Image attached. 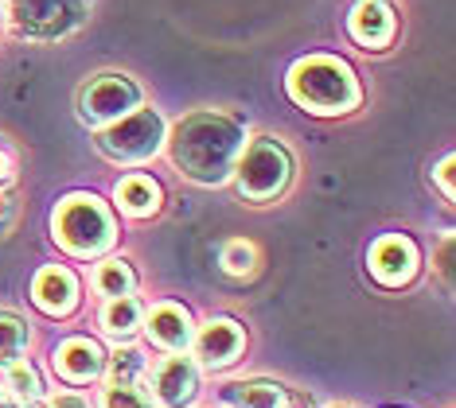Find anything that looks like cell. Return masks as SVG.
<instances>
[{
  "mask_svg": "<svg viewBox=\"0 0 456 408\" xmlns=\"http://www.w3.org/2000/svg\"><path fill=\"white\" fill-rule=\"evenodd\" d=\"M437 272H441V280L452 288V242H444L441 245V257H437Z\"/></svg>",
  "mask_w": 456,
  "mask_h": 408,
  "instance_id": "obj_24",
  "label": "cell"
},
{
  "mask_svg": "<svg viewBox=\"0 0 456 408\" xmlns=\"http://www.w3.org/2000/svg\"><path fill=\"white\" fill-rule=\"evenodd\" d=\"M51 408H90V404L82 401V396H59V401L51 404Z\"/></svg>",
  "mask_w": 456,
  "mask_h": 408,
  "instance_id": "obj_27",
  "label": "cell"
},
{
  "mask_svg": "<svg viewBox=\"0 0 456 408\" xmlns=\"http://www.w3.org/2000/svg\"><path fill=\"white\" fill-rule=\"evenodd\" d=\"M370 272H375V280L387 288L410 284L413 272H418V249H413V242L402 234L379 237L375 249H370Z\"/></svg>",
  "mask_w": 456,
  "mask_h": 408,
  "instance_id": "obj_8",
  "label": "cell"
},
{
  "mask_svg": "<svg viewBox=\"0 0 456 408\" xmlns=\"http://www.w3.org/2000/svg\"><path fill=\"white\" fill-rule=\"evenodd\" d=\"M234 175H238V191L250 203H265V198H277L285 191L289 175H293V160H289L281 140L257 136L242 152V160H234Z\"/></svg>",
  "mask_w": 456,
  "mask_h": 408,
  "instance_id": "obj_4",
  "label": "cell"
},
{
  "mask_svg": "<svg viewBox=\"0 0 456 408\" xmlns=\"http://www.w3.org/2000/svg\"><path fill=\"white\" fill-rule=\"evenodd\" d=\"M195 354H200L203 365H211V370H223V365H231L238 354H242V327L231 319H211L207 327L195 334Z\"/></svg>",
  "mask_w": 456,
  "mask_h": 408,
  "instance_id": "obj_11",
  "label": "cell"
},
{
  "mask_svg": "<svg viewBox=\"0 0 456 408\" xmlns=\"http://www.w3.org/2000/svg\"><path fill=\"white\" fill-rule=\"evenodd\" d=\"M55 242L75 257H102L118 237L110 206L94 195H70L55 211Z\"/></svg>",
  "mask_w": 456,
  "mask_h": 408,
  "instance_id": "obj_3",
  "label": "cell"
},
{
  "mask_svg": "<svg viewBox=\"0 0 456 408\" xmlns=\"http://www.w3.org/2000/svg\"><path fill=\"white\" fill-rule=\"evenodd\" d=\"M137 106H141V90L126 75H98L78 98V113L86 124H110Z\"/></svg>",
  "mask_w": 456,
  "mask_h": 408,
  "instance_id": "obj_7",
  "label": "cell"
},
{
  "mask_svg": "<svg viewBox=\"0 0 456 408\" xmlns=\"http://www.w3.org/2000/svg\"><path fill=\"white\" fill-rule=\"evenodd\" d=\"M32 300H36V308L44 311V316H70V311L78 308V280H75V272L70 268H59V265H51L44 268L36 276V284H32Z\"/></svg>",
  "mask_w": 456,
  "mask_h": 408,
  "instance_id": "obj_10",
  "label": "cell"
},
{
  "mask_svg": "<svg viewBox=\"0 0 456 408\" xmlns=\"http://www.w3.org/2000/svg\"><path fill=\"white\" fill-rule=\"evenodd\" d=\"M254 260H257V253H254L250 242H226L223 245V268L231 272V276H250Z\"/></svg>",
  "mask_w": 456,
  "mask_h": 408,
  "instance_id": "obj_21",
  "label": "cell"
},
{
  "mask_svg": "<svg viewBox=\"0 0 456 408\" xmlns=\"http://www.w3.org/2000/svg\"><path fill=\"white\" fill-rule=\"evenodd\" d=\"M141 316L144 311L133 296H110L106 308H102V331L113 334V339H129L141 327Z\"/></svg>",
  "mask_w": 456,
  "mask_h": 408,
  "instance_id": "obj_16",
  "label": "cell"
},
{
  "mask_svg": "<svg viewBox=\"0 0 456 408\" xmlns=\"http://www.w3.org/2000/svg\"><path fill=\"white\" fill-rule=\"evenodd\" d=\"M90 16V0H12V24L20 36L51 44L82 28Z\"/></svg>",
  "mask_w": 456,
  "mask_h": 408,
  "instance_id": "obj_6",
  "label": "cell"
},
{
  "mask_svg": "<svg viewBox=\"0 0 456 408\" xmlns=\"http://www.w3.org/2000/svg\"><path fill=\"white\" fill-rule=\"evenodd\" d=\"M347 28H351V39H355L359 47L379 51L394 39V12H390L387 0H359V4L351 8Z\"/></svg>",
  "mask_w": 456,
  "mask_h": 408,
  "instance_id": "obj_12",
  "label": "cell"
},
{
  "mask_svg": "<svg viewBox=\"0 0 456 408\" xmlns=\"http://www.w3.org/2000/svg\"><path fill=\"white\" fill-rule=\"evenodd\" d=\"M28 347V323L16 319L12 311H0V365L16 362Z\"/></svg>",
  "mask_w": 456,
  "mask_h": 408,
  "instance_id": "obj_18",
  "label": "cell"
},
{
  "mask_svg": "<svg viewBox=\"0 0 456 408\" xmlns=\"http://www.w3.org/2000/svg\"><path fill=\"white\" fill-rule=\"evenodd\" d=\"M0 408H4V401H0Z\"/></svg>",
  "mask_w": 456,
  "mask_h": 408,
  "instance_id": "obj_29",
  "label": "cell"
},
{
  "mask_svg": "<svg viewBox=\"0 0 456 408\" xmlns=\"http://www.w3.org/2000/svg\"><path fill=\"white\" fill-rule=\"evenodd\" d=\"M118 203H121V211L133 218H149V214H157V206H160V187L152 183L149 175H129V180L118 183Z\"/></svg>",
  "mask_w": 456,
  "mask_h": 408,
  "instance_id": "obj_15",
  "label": "cell"
},
{
  "mask_svg": "<svg viewBox=\"0 0 456 408\" xmlns=\"http://www.w3.org/2000/svg\"><path fill=\"white\" fill-rule=\"evenodd\" d=\"M141 370H144V358H141V354H137V350H121L118 358H113L110 381H118V385H137Z\"/></svg>",
  "mask_w": 456,
  "mask_h": 408,
  "instance_id": "obj_23",
  "label": "cell"
},
{
  "mask_svg": "<svg viewBox=\"0 0 456 408\" xmlns=\"http://www.w3.org/2000/svg\"><path fill=\"white\" fill-rule=\"evenodd\" d=\"M16 180V167H12V160H8L4 152H0V187H8Z\"/></svg>",
  "mask_w": 456,
  "mask_h": 408,
  "instance_id": "obj_26",
  "label": "cell"
},
{
  "mask_svg": "<svg viewBox=\"0 0 456 408\" xmlns=\"http://www.w3.org/2000/svg\"><path fill=\"white\" fill-rule=\"evenodd\" d=\"M16 408H39V404H36V401H20Z\"/></svg>",
  "mask_w": 456,
  "mask_h": 408,
  "instance_id": "obj_28",
  "label": "cell"
},
{
  "mask_svg": "<svg viewBox=\"0 0 456 408\" xmlns=\"http://www.w3.org/2000/svg\"><path fill=\"white\" fill-rule=\"evenodd\" d=\"M4 385H8V389H12V396H16V401H36V396H39V373L32 370V365H28V362H8L4 365Z\"/></svg>",
  "mask_w": 456,
  "mask_h": 408,
  "instance_id": "obj_20",
  "label": "cell"
},
{
  "mask_svg": "<svg viewBox=\"0 0 456 408\" xmlns=\"http://www.w3.org/2000/svg\"><path fill=\"white\" fill-rule=\"evenodd\" d=\"M168 152H172V164L180 167L191 183L219 187L231 180L234 160H238V152H242V124L234 117H226V113L200 109L175 124Z\"/></svg>",
  "mask_w": 456,
  "mask_h": 408,
  "instance_id": "obj_1",
  "label": "cell"
},
{
  "mask_svg": "<svg viewBox=\"0 0 456 408\" xmlns=\"http://www.w3.org/2000/svg\"><path fill=\"white\" fill-rule=\"evenodd\" d=\"M149 339L172 354H183L195 339L191 316L180 308V303H157V308L149 311Z\"/></svg>",
  "mask_w": 456,
  "mask_h": 408,
  "instance_id": "obj_14",
  "label": "cell"
},
{
  "mask_svg": "<svg viewBox=\"0 0 456 408\" xmlns=\"http://www.w3.org/2000/svg\"><path fill=\"white\" fill-rule=\"evenodd\" d=\"M437 183L444 187V195H452V156H444L437 167Z\"/></svg>",
  "mask_w": 456,
  "mask_h": 408,
  "instance_id": "obj_25",
  "label": "cell"
},
{
  "mask_svg": "<svg viewBox=\"0 0 456 408\" xmlns=\"http://www.w3.org/2000/svg\"><path fill=\"white\" fill-rule=\"evenodd\" d=\"M55 370H59V378H67L75 385L94 381V378H102V370H106V354L90 339H67L63 347L55 350Z\"/></svg>",
  "mask_w": 456,
  "mask_h": 408,
  "instance_id": "obj_13",
  "label": "cell"
},
{
  "mask_svg": "<svg viewBox=\"0 0 456 408\" xmlns=\"http://www.w3.org/2000/svg\"><path fill=\"white\" fill-rule=\"evenodd\" d=\"M102 408H152V401L137 389V385H118V381H110L106 393H102Z\"/></svg>",
  "mask_w": 456,
  "mask_h": 408,
  "instance_id": "obj_22",
  "label": "cell"
},
{
  "mask_svg": "<svg viewBox=\"0 0 456 408\" xmlns=\"http://www.w3.org/2000/svg\"><path fill=\"white\" fill-rule=\"evenodd\" d=\"M200 393V370L191 358H164L152 373V396L164 408H188Z\"/></svg>",
  "mask_w": 456,
  "mask_h": 408,
  "instance_id": "obj_9",
  "label": "cell"
},
{
  "mask_svg": "<svg viewBox=\"0 0 456 408\" xmlns=\"http://www.w3.org/2000/svg\"><path fill=\"white\" fill-rule=\"evenodd\" d=\"M231 401H234V408H289L285 389L281 385H269V381L231 385Z\"/></svg>",
  "mask_w": 456,
  "mask_h": 408,
  "instance_id": "obj_17",
  "label": "cell"
},
{
  "mask_svg": "<svg viewBox=\"0 0 456 408\" xmlns=\"http://www.w3.org/2000/svg\"><path fill=\"white\" fill-rule=\"evenodd\" d=\"M98 148L113 164H144L164 148V117L157 109H133L98 136Z\"/></svg>",
  "mask_w": 456,
  "mask_h": 408,
  "instance_id": "obj_5",
  "label": "cell"
},
{
  "mask_svg": "<svg viewBox=\"0 0 456 408\" xmlns=\"http://www.w3.org/2000/svg\"><path fill=\"white\" fill-rule=\"evenodd\" d=\"M94 284L102 296H133V288H137V276H133V268L126 260H110V265L98 268Z\"/></svg>",
  "mask_w": 456,
  "mask_h": 408,
  "instance_id": "obj_19",
  "label": "cell"
},
{
  "mask_svg": "<svg viewBox=\"0 0 456 408\" xmlns=\"http://www.w3.org/2000/svg\"><path fill=\"white\" fill-rule=\"evenodd\" d=\"M289 98L308 113H351L359 106V82L355 70L347 62L331 59V55H313L300 59L289 70Z\"/></svg>",
  "mask_w": 456,
  "mask_h": 408,
  "instance_id": "obj_2",
  "label": "cell"
}]
</instances>
